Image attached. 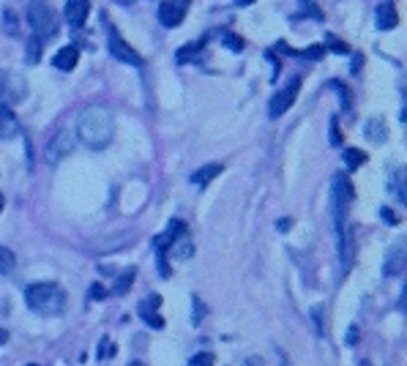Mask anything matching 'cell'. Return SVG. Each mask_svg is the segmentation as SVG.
Here are the masks:
<instances>
[{
	"label": "cell",
	"instance_id": "obj_14",
	"mask_svg": "<svg viewBox=\"0 0 407 366\" xmlns=\"http://www.w3.org/2000/svg\"><path fill=\"white\" fill-rule=\"evenodd\" d=\"M378 27L380 30H391V27H397V22H399V16H397V8L391 5V3H383V5H378Z\"/></svg>",
	"mask_w": 407,
	"mask_h": 366
},
{
	"label": "cell",
	"instance_id": "obj_26",
	"mask_svg": "<svg viewBox=\"0 0 407 366\" xmlns=\"http://www.w3.org/2000/svg\"><path fill=\"white\" fill-rule=\"evenodd\" d=\"M328 47L336 49L339 55H347V44H342V41H336V38H328Z\"/></svg>",
	"mask_w": 407,
	"mask_h": 366
},
{
	"label": "cell",
	"instance_id": "obj_31",
	"mask_svg": "<svg viewBox=\"0 0 407 366\" xmlns=\"http://www.w3.org/2000/svg\"><path fill=\"white\" fill-rule=\"evenodd\" d=\"M304 3H306V14H312V16H317V19L323 16V14L317 11V5H314V0H304Z\"/></svg>",
	"mask_w": 407,
	"mask_h": 366
},
{
	"label": "cell",
	"instance_id": "obj_22",
	"mask_svg": "<svg viewBox=\"0 0 407 366\" xmlns=\"http://www.w3.org/2000/svg\"><path fill=\"white\" fill-rule=\"evenodd\" d=\"M38 58H41V41L33 36L27 41V63H38Z\"/></svg>",
	"mask_w": 407,
	"mask_h": 366
},
{
	"label": "cell",
	"instance_id": "obj_20",
	"mask_svg": "<svg viewBox=\"0 0 407 366\" xmlns=\"http://www.w3.org/2000/svg\"><path fill=\"white\" fill-rule=\"evenodd\" d=\"M203 47H205V38L195 41V44H186V47L178 52V63H186V60H192V58L197 55V49H203Z\"/></svg>",
	"mask_w": 407,
	"mask_h": 366
},
{
	"label": "cell",
	"instance_id": "obj_29",
	"mask_svg": "<svg viewBox=\"0 0 407 366\" xmlns=\"http://www.w3.org/2000/svg\"><path fill=\"white\" fill-rule=\"evenodd\" d=\"M104 295H107V290H104V287H99V284H93V287H90V298H93V301H99V298H104Z\"/></svg>",
	"mask_w": 407,
	"mask_h": 366
},
{
	"label": "cell",
	"instance_id": "obj_5",
	"mask_svg": "<svg viewBox=\"0 0 407 366\" xmlns=\"http://www.w3.org/2000/svg\"><path fill=\"white\" fill-rule=\"evenodd\" d=\"M298 88H301V80H293L284 90H279L276 96H273V101H271V107H268V112H271V118H279V115H284L290 107H293V101H295V93H298Z\"/></svg>",
	"mask_w": 407,
	"mask_h": 366
},
{
	"label": "cell",
	"instance_id": "obj_12",
	"mask_svg": "<svg viewBox=\"0 0 407 366\" xmlns=\"http://www.w3.org/2000/svg\"><path fill=\"white\" fill-rule=\"evenodd\" d=\"M364 134L372 140V143H383L386 137H388V126H386V121L383 118H369L367 123H364Z\"/></svg>",
	"mask_w": 407,
	"mask_h": 366
},
{
	"label": "cell",
	"instance_id": "obj_27",
	"mask_svg": "<svg viewBox=\"0 0 407 366\" xmlns=\"http://www.w3.org/2000/svg\"><path fill=\"white\" fill-rule=\"evenodd\" d=\"M107 356H112V345H110V339H104V342L99 345V358H107Z\"/></svg>",
	"mask_w": 407,
	"mask_h": 366
},
{
	"label": "cell",
	"instance_id": "obj_15",
	"mask_svg": "<svg viewBox=\"0 0 407 366\" xmlns=\"http://www.w3.org/2000/svg\"><path fill=\"white\" fill-rule=\"evenodd\" d=\"M216 175H221V164H205V167H200V170L192 175V183H195V186H208Z\"/></svg>",
	"mask_w": 407,
	"mask_h": 366
},
{
	"label": "cell",
	"instance_id": "obj_23",
	"mask_svg": "<svg viewBox=\"0 0 407 366\" xmlns=\"http://www.w3.org/2000/svg\"><path fill=\"white\" fill-rule=\"evenodd\" d=\"M189 366H213V356L210 353H197L195 358H189Z\"/></svg>",
	"mask_w": 407,
	"mask_h": 366
},
{
	"label": "cell",
	"instance_id": "obj_32",
	"mask_svg": "<svg viewBox=\"0 0 407 366\" xmlns=\"http://www.w3.org/2000/svg\"><path fill=\"white\" fill-rule=\"evenodd\" d=\"M279 364H282V366H290V358H287V356H284L282 350H279Z\"/></svg>",
	"mask_w": 407,
	"mask_h": 366
},
{
	"label": "cell",
	"instance_id": "obj_16",
	"mask_svg": "<svg viewBox=\"0 0 407 366\" xmlns=\"http://www.w3.org/2000/svg\"><path fill=\"white\" fill-rule=\"evenodd\" d=\"M345 162H347V170H358L361 164H367V154L358 151V148H347L345 151Z\"/></svg>",
	"mask_w": 407,
	"mask_h": 366
},
{
	"label": "cell",
	"instance_id": "obj_17",
	"mask_svg": "<svg viewBox=\"0 0 407 366\" xmlns=\"http://www.w3.org/2000/svg\"><path fill=\"white\" fill-rule=\"evenodd\" d=\"M399 268H402V246H394L391 257L386 260V273L394 276V273H399Z\"/></svg>",
	"mask_w": 407,
	"mask_h": 366
},
{
	"label": "cell",
	"instance_id": "obj_35",
	"mask_svg": "<svg viewBox=\"0 0 407 366\" xmlns=\"http://www.w3.org/2000/svg\"><path fill=\"white\" fill-rule=\"evenodd\" d=\"M3 74H5V71H0V90H3Z\"/></svg>",
	"mask_w": 407,
	"mask_h": 366
},
{
	"label": "cell",
	"instance_id": "obj_9",
	"mask_svg": "<svg viewBox=\"0 0 407 366\" xmlns=\"http://www.w3.org/2000/svg\"><path fill=\"white\" fill-rule=\"evenodd\" d=\"M90 14V0H69L66 3V19L71 27H82Z\"/></svg>",
	"mask_w": 407,
	"mask_h": 366
},
{
	"label": "cell",
	"instance_id": "obj_4",
	"mask_svg": "<svg viewBox=\"0 0 407 366\" xmlns=\"http://www.w3.org/2000/svg\"><path fill=\"white\" fill-rule=\"evenodd\" d=\"M74 148H77V140H74L69 132H58V134L47 143V159H49V162H60V159H66Z\"/></svg>",
	"mask_w": 407,
	"mask_h": 366
},
{
	"label": "cell",
	"instance_id": "obj_1",
	"mask_svg": "<svg viewBox=\"0 0 407 366\" xmlns=\"http://www.w3.org/2000/svg\"><path fill=\"white\" fill-rule=\"evenodd\" d=\"M112 134H115V118L107 107L101 104H90L79 112L77 118V137L85 148L90 151H101L112 143Z\"/></svg>",
	"mask_w": 407,
	"mask_h": 366
},
{
	"label": "cell",
	"instance_id": "obj_34",
	"mask_svg": "<svg viewBox=\"0 0 407 366\" xmlns=\"http://www.w3.org/2000/svg\"><path fill=\"white\" fill-rule=\"evenodd\" d=\"M5 339H8V334H5V331H0V345H5Z\"/></svg>",
	"mask_w": 407,
	"mask_h": 366
},
{
	"label": "cell",
	"instance_id": "obj_19",
	"mask_svg": "<svg viewBox=\"0 0 407 366\" xmlns=\"http://www.w3.org/2000/svg\"><path fill=\"white\" fill-rule=\"evenodd\" d=\"M14 252L11 249H5V246H0V276H5V273H11L14 271Z\"/></svg>",
	"mask_w": 407,
	"mask_h": 366
},
{
	"label": "cell",
	"instance_id": "obj_30",
	"mask_svg": "<svg viewBox=\"0 0 407 366\" xmlns=\"http://www.w3.org/2000/svg\"><path fill=\"white\" fill-rule=\"evenodd\" d=\"M224 44H227V47H235V49H241V47H243V41H241V38H235V36H224Z\"/></svg>",
	"mask_w": 407,
	"mask_h": 366
},
{
	"label": "cell",
	"instance_id": "obj_24",
	"mask_svg": "<svg viewBox=\"0 0 407 366\" xmlns=\"http://www.w3.org/2000/svg\"><path fill=\"white\" fill-rule=\"evenodd\" d=\"M391 188L397 191V199H399V202H405V191H402V170H397V173H394V183H391Z\"/></svg>",
	"mask_w": 407,
	"mask_h": 366
},
{
	"label": "cell",
	"instance_id": "obj_33",
	"mask_svg": "<svg viewBox=\"0 0 407 366\" xmlns=\"http://www.w3.org/2000/svg\"><path fill=\"white\" fill-rule=\"evenodd\" d=\"M254 0H235V5H251Z\"/></svg>",
	"mask_w": 407,
	"mask_h": 366
},
{
	"label": "cell",
	"instance_id": "obj_13",
	"mask_svg": "<svg viewBox=\"0 0 407 366\" xmlns=\"http://www.w3.org/2000/svg\"><path fill=\"white\" fill-rule=\"evenodd\" d=\"M19 132V126H16V118H14V112H11V107H0V140H11L14 134Z\"/></svg>",
	"mask_w": 407,
	"mask_h": 366
},
{
	"label": "cell",
	"instance_id": "obj_25",
	"mask_svg": "<svg viewBox=\"0 0 407 366\" xmlns=\"http://www.w3.org/2000/svg\"><path fill=\"white\" fill-rule=\"evenodd\" d=\"M331 145H342V137H339V123H336V118L331 121Z\"/></svg>",
	"mask_w": 407,
	"mask_h": 366
},
{
	"label": "cell",
	"instance_id": "obj_11",
	"mask_svg": "<svg viewBox=\"0 0 407 366\" xmlns=\"http://www.w3.org/2000/svg\"><path fill=\"white\" fill-rule=\"evenodd\" d=\"M77 60H79V49L77 47H63V49H58V55H55V69H60V71H71L74 66H77Z\"/></svg>",
	"mask_w": 407,
	"mask_h": 366
},
{
	"label": "cell",
	"instance_id": "obj_21",
	"mask_svg": "<svg viewBox=\"0 0 407 366\" xmlns=\"http://www.w3.org/2000/svg\"><path fill=\"white\" fill-rule=\"evenodd\" d=\"M132 282H134V268H129L123 276H118V282H115V293L118 295H123V293H129V287H132Z\"/></svg>",
	"mask_w": 407,
	"mask_h": 366
},
{
	"label": "cell",
	"instance_id": "obj_6",
	"mask_svg": "<svg viewBox=\"0 0 407 366\" xmlns=\"http://www.w3.org/2000/svg\"><path fill=\"white\" fill-rule=\"evenodd\" d=\"M110 52H112V58H115V60H121V63H129V66H143V58H140V55H137V52H134V49H132V47H129V44H126V41H123L115 30L110 33Z\"/></svg>",
	"mask_w": 407,
	"mask_h": 366
},
{
	"label": "cell",
	"instance_id": "obj_3",
	"mask_svg": "<svg viewBox=\"0 0 407 366\" xmlns=\"http://www.w3.org/2000/svg\"><path fill=\"white\" fill-rule=\"evenodd\" d=\"M27 22L33 27V36L38 41H47L58 33V19H55V11L49 5V0H30L27 3Z\"/></svg>",
	"mask_w": 407,
	"mask_h": 366
},
{
	"label": "cell",
	"instance_id": "obj_2",
	"mask_svg": "<svg viewBox=\"0 0 407 366\" xmlns=\"http://www.w3.org/2000/svg\"><path fill=\"white\" fill-rule=\"evenodd\" d=\"M25 304L30 312L52 317V315H60L66 309V293L52 282H38V284H30L25 290Z\"/></svg>",
	"mask_w": 407,
	"mask_h": 366
},
{
	"label": "cell",
	"instance_id": "obj_8",
	"mask_svg": "<svg viewBox=\"0 0 407 366\" xmlns=\"http://www.w3.org/2000/svg\"><path fill=\"white\" fill-rule=\"evenodd\" d=\"M189 3H192V0H167V3L159 8V19H162V25H167V27L181 25L184 16H186Z\"/></svg>",
	"mask_w": 407,
	"mask_h": 366
},
{
	"label": "cell",
	"instance_id": "obj_18",
	"mask_svg": "<svg viewBox=\"0 0 407 366\" xmlns=\"http://www.w3.org/2000/svg\"><path fill=\"white\" fill-rule=\"evenodd\" d=\"M170 249H175V257H181V260L192 257V252H195V249H192V241H189L186 235H181V238H178V241H175Z\"/></svg>",
	"mask_w": 407,
	"mask_h": 366
},
{
	"label": "cell",
	"instance_id": "obj_36",
	"mask_svg": "<svg viewBox=\"0 0 407 366\" xmlns=\"http://www.w3.org/2000/svg\"><path fill=\"white\" fill-rule=\"evenodd\" d=\"M0 210H3V194H0Z\"/></svg>",
	"mask_w": 407,
	"mask_h": 366
},
{
	"label": "cell",
	"instance_id": "obj_10",
	"mask_svg": "<svg viewBox=\"0 0 407 366\" xmlns=\"http://www.w3.org/2000/svg\"><path fill=\"white\" fill-rule=\"evenodd\" d=\"M159 304H162V298H159V295H151V298H148V301L140 306V317H143V320H145L151 328H162V326H164V320L156 315Z\"/></svg>",
	"mask_w": 407,
	"mask_h": 366
},
{
	"label": "cell",
	"instance_id": "obj_7",
	"mask_svg": "<svg viewBox=\"0 0 407 366\" xmlns=\"http://www.w3.org/2000/svg\"><path fill=\"white\" fill-rule=\"evenodd\" d=\"M25 96H27V85H25V80H22L19 74H8V71H5V74H3V90H0V99L19 104Z\"/></svg>",
	"mask_w": 407,
	"mask_h": 366
},
{
	"label": "cell",
	"instance_id": "obj_28",
	"mask_svg": "<svg viewBox=\"0 0 407 366\" xmlns=\"http://www.w3.org/2000/svg\"><path fill=\"white\" fill-rule=\"evenodd\" d=\"M205 315V306L200 304V298H195V323H200Z\"/></svg>",
	"mask_w": 407,
	"mask_h": 366
},
{
	"label": "cell",
	"instance_id": "obj_37",
	"mask_svg": "<svg viewBox=\"0 0 407 366\" xmlns=\"http://www.w3.org/2000/svg\"><path fill=\"white\" fill-rule=\"evenodd\" d=\"M132 366H143V364H132Z\"/></svg>",
	"mask_w": 407,
	"mask_h": 366
}]
</instances>
